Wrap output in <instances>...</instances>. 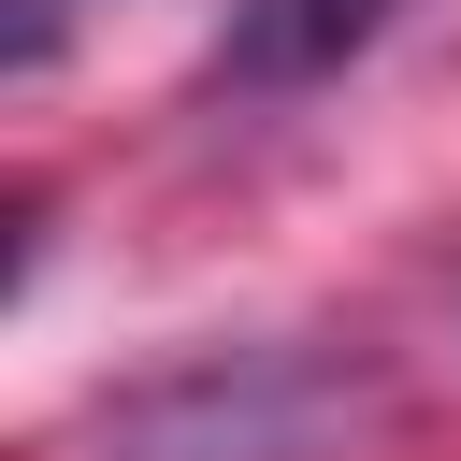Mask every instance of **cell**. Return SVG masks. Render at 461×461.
<instances>
[{
	"instance_id": "3",
	"label": "cell",
	"mask_w": 461,
	"mask_h": 461,
	"mask_svg": "<svg viewBox=\"0 0 461 461\" xmlns=\"http://www.w3.org/2000/svg\"><path fill=\"white\" fill-rule=\"evenodd\" d=\"M72 14H86V0H14V29H0V43H14V72H43V58H58V29H72Z\"/></svg>"
},
{
	"instance_id": "2",
	"label": "cell",
	"mask_w": 461,
	"mask_h": 461,
	"mask_svg": "<svg viewBox=\"0 0 461 461\" xmlns=\"http://www.w3.org/2000/svg\"><path fill=\"white\" fill-rule=\"evenodd\" d=\"M389 14H403V0H230V29H216V86H230V101L331 86L346 58L389 43Z\"/></svg>"
},
{
	"instance_id": "1",
	"label": "cell",
	"mask_w": 461,
	"mask_h": 461,
	"mask_svg": "<svg viewBox=\"0 0 461 461\" xmlns=\"http://www.w3.org/2000/svg\"><path fill=\"white\" fill-rule=\"evenodd\" d=\"M403 432V375L375 346H202L130 375L86 418V461H375Z\"/></svg>"
}]
</instances>
